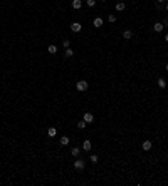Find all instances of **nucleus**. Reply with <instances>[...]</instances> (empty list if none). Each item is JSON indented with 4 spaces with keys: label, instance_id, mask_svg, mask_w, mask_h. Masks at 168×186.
<instances>
[{
    "label": "nucleus",
    "instance_id": "14",
    "mask_svg": "<svg viewBox=\"0 0 168 186\" xmlns=\"http://www.w3.org/2000/svg\"><path fill=\"white\" fill-rule=\"evenodd\" d=\"M64 55H66V57H72V55H74V51H72L71 47H67L66 52H64Z\"/></svg>",
    "mask_w": 168,
    "mask_h": 186
},
{
    "label": "nucleus",
    "instance_id": "10",
    "mask_svg": "<svg viewBox=\"0 0 168 186\" xmlns=\"http://www.w3.org/2000/svg\"><path fill=\"white\" fill-rule=\"evenodd\" d=\"M163 27H165V25H163L162 22H156L155 25H153V30H155V32H162V30H163Z\"/></svg>",
    "mask_w": 168,
    "mask_h": 186
},
{
    "label": "nucleus",
    "instance_id": "1",
    "mask_svg": "<svg viewBox=\"0 0 168 186\" xmlns=\"http://www.w3.org/2000/svg\"><path fill=\"white\" fill-rule=\"evenodd\" d=\"M88 87H89L88 81H77V84H76V89H77L79 92H84V91H88Z\"/></svg>",
    "mask_w": 168,
    "mask_h": 186
},
{
    "label": "nucleus",
    "instance_id": "5",
    "mask_svg": "<svg viewBox=\"0 0 168 186\" xmlns=\"http://www.w3.org/2000/svg\"><path fill=\"white\" fill-rule=\"evenodd\" d=\"M103 24H104V20H103L101 17H96V19L92 20V25H94V27H98V28H99V27H103Z\"/></svg>",
    "mask_w": 168,
    "mask_h": 186
},
{
    "label": "nucleus",
    "instance_id": "9",
    "mask_svg": "<svg viewBox=\"0 0 168 186\" xmlns=\"http://www.w3.org/2000/svg\"><path fill=\"white\" fill-rule=\"evenodd\" d=\"M47 136H49V138H56V136H57V129H56V127H49V129H47Z\"/></svg>",
    "mask_w": 168,
    "mask_h": 186
},
{
    "label": "nucleus",
    "instance_id": "17",
    "mask_svg": "<svg viewBox=\"0 0 168 186\" xmlns=\"http://www.w3.org/2000/svg\"><path fill=\"white\" fill-rule=\"evenodd\" d=\"M47 51H49V54H57V47L56 45H49Z\"/></svg>",
    "mask_w": 168,
    "mask_h": 186
},
{
    "label": "nucleus",
    "instance_id": "7",
    "mask_svg": "<svg viewBox=\"0 0 168 186\" xmlns=\"http://www.w3.org/2000/svg\"><path fill=\"white\" fill-rule=\"evenodd\" d=\"M151 148H153L151 141H145V142H143V144H141V149H143V151H150V149H151Z\"/></svg>",
    "mask_w": 168,
    "mask_h": 186
},
{
    "label": "nucleus",
    "instance_id": "24",
    "mask_svg": "<svg viewBox=\"0 0 168 186\" xmlns=\"http://www.w3.org/2000/svg\"><path fill=\"white\" fill-rule=\"evenodd\" d=\"M165 42H168V34H166V35H165Z\"/></svg>",
    "mask_w": 168,
    "mask_h": 186
},
{
    "label": "nucleus",
    "instance_id": "26",
    "mask_svg": "<svg viewBox=\"0 0 168 186\" xmlns=\"http://www.w3.org/2000/svg\"><path fill=\"white\" fill-rule=\"evenodd\" d=\"M156 2H158V3H163V2H165V0H156Z\"/></svg>",
    "mask_w": 168,
    "mask_h": 186
},
{
    "label": "nucleus",
    "instance_id": "15",
    "mask_svg": "<svg viewBox=\"0 0 168 186\" xmlns=\"http://www.w3.org/2000/svg\"><path fill=\"white\" fill-rule=\"evenodd\" d=\"M61 144L67 146V144H69V138H67V136H62V138H61Z\"/></svg>",
    "mask_w": 168,
    "mask_h": 186
},
{
    "label": "nucleus",
    "instance_id": "2",
    "mask_svg": "<svg viewBox=\"0 0 168 186\" xmlns=\"http://www.w3.org/2000/svg\"><path fill=\"white\" fill-rule=\"evenodd\" d=\"M84 166H86L84 159H76L74 161V168H76V169H84Z\"/></svg>",
    "mask_w": 168,
    "mask_h": 186
},
{
    "label": "nucleus",
    "instance_id": "4",
    "mask_svg": "<svg viewBox=\"0 0 168 186\" xmlns=\"http://www.w3.org/2000/svg\"><path fill=\"white\" fill-rule=\"evenodd\" d=\"M83 119L86 121V123H88V124H91V123H94V116H92V114L91 112H86L84 114V117H83Z\"/></svg>",
    "mask_w": 168,
    "mask_h": 186
},
{
    "label": "nucleus",
    "instance_id": "16",
    "mask_svg": "<svg viewBox=\"0 0 168 186\" xmlns=\"http://www.w3.org/2000/svg\"><path fill=\"white\" fill-rule=\"evenodd\" d=\"M86 126H88V123H86L84 119H83V121H79V123H77V127H79V129H84Z\"/></svg>",
    "mask_w": 168,
    "mask_h": 186
},
{
    "label": "nucleus",
    "instance_id": "18",
    "mask_svg": "<svg viewBox=\"0 0 168 186\" xmlns=\"http://www.w3.org/2000/svg\"><path fill=\"white\" fill-rule=\"evenodd\" d=\"M158 85H160L162 89H165V87H166V81H165V79H158Z\"/></svg>",
    "mask_w": 168,
    "mask_h": 186
},
{
    "label": "nucleus",
    "instance_id": "13",
    "mask_svg": "<svg viewBox=\"0 0 168 186\" xmlns=\"http://www.w3.org/2000/svg\"><path fill=\"white\" fill-rule=\"evenodd\" d=\"M79 153H81L79 148H71V154H72L74 158H77V156H79Z\"/></svg>",
    "mask_w": 168,
    "mask_h": 186
},
{
    "label": "nucleus",
    "instance_id": "22",
    "mask_svg": "<svg viewBox=\"0 0 168 186\" xmlns=\"http://www.w3.org/2000/svg\"><path fill=\"white\" fill-rule=\"evenodd\" d=\"M86 3H88L89 7H94L96 5V0H86Z\"/></svg>",
    "mask_w": 168,
    "mask_h": 186
},
{
    "label": "nucleus",
    "instance_id": "8",
    "mask_svg": "<svg viewBox=\"0 0 168 186\" xmlns=\"http://www.w3.org/2000/svg\"><path fill=\"white\" fill-rule=\"evenodd\" d=\"M83 7V0H72V9L74 10H79Z\"/></svg>",
    "mask_w": 168,
    "mask_h": 186
},
{
    "label": "nucleus",
    "instance_id": "28",
    "mask_svg": "<svg viewBox=\"0 0 168 186\" xmlns=\"http://www.w3.org/2000/svg\"><path fill=\"white\" fill-rule=\"evenodd\" d=\"M101 2H106V0H101Z\"/></svg>",
    "mask_w": 168,
    "mask_h": 186
},
{
    "label": "nucleus",
    "instance_id": "21",
    "mask_svg": "<svg viewBox=\"0 0 168 186\" xmlns=\"http://www.w3.org/2000/svg\"><path fill=\"white\" fill-rule=\"evenodd\" d=\"M62 45H64V47L67 49V47H71V42L67 40V39H64V40H62Z\"/></svg>",
    "mask_w": 168,
    "mask_h": 186
},
{
    "label": "nucleus",
    "instance_id": "12",
    "mask_svg": "<svg viewBox=\"0 0 168 186\" xmlns=\"http://www.w3.org/2000/svg\"><path fill=\"white\" fill-rule=\"evenodd\" d=\"M91 141H89V139H86V141H84V144H83V149H84V151H91Z\"/></svg>",
    "mask_w": 168,
    "mask_h": 186
},
{
    "label": "nucleus",
    "instance_id": "6",
    "mask_svg": "<svg viewBox=\"0 0 168 186\" xmlns=\"http://www.w3.org/2000/svg\"><path fill=\"white\" fill-rule=\"evenodd\" d=\"M131 37H133V32H131L130 28H126V30L123 32V39L124 40H131Z\"/></svg>",
    "mask_w": 168,
    "mask_h": 186
},
{
    "label": "nucleus",
    "instance_id": "19",
    "mask_svg": "<svg viewBox=\"0 0 168 186\" xmlns=\"http://www.w3.org/2000/svg\"><path fill=\"white\" fill-rule=\"evenodd\" d=\"M89 161H91V163H94V164H98V156H96V154H91Z\"/></svg>",
    "mask_w": 168,
    "mask_h": 186
},
{
    "label": "nucleus",
    "instance_id": "27",
    "mask_svg": "<svg viewBox=\"0 0 168 186\" xmlns=\"http://www.w3.org/2000/svg\"><path fill=\"white\" fill-rule=\"evenodd\" d=\"M165 69H166V70H168V64H166V66H165Z\"/></svg>",
    "mask_w": 168,
    "mask_h": 186
},
{
    "label": "nucleus",
    "instance_id": "20",
    "mask_svg": "<svg viewBox=\"0 0 168 186\" xmlns=\"http://www.w3.org/2000/svg\"><path fill=\"white\" fill-rule=\"evenodd\" d=\"M108 20H109V24H114V22H116V15H111V13H109Z\"/></svg>",
    "mask_w": 168,
    "mask_h": 186
},
{
    "label": "nucleus",
    "instance_id": "11",
    "mask_svg": "<svg viewBox=\"0 0 168 186\" xmlns=\"http://www.w3.org/2000/svg\"><path fill=\"white\" fill-rule=\"evenodd\" d=\"M124 9H126V3H124V2H118L116 3V10H118V12H123Z\"/></svg>",
    "mask_w": 168,
    "mask_h": 186
},
{
    "label": "nucleus",
    "instance_id": "3",
    "mask_svg": "<svg viewBox=\"0 0 168 186\" xmlns=\"http://www.w3.org/2000/svg\"><path fill=\"white\" fill-rule=\"evenodd\" d=\"M81 28H83V25H81L79 22H72L71 24V30L72 32H81Z\"/></svg>",
    "mask_w": 168,
    "mask_h": 186
},
{
    "label": "nucleus",
    "instance_id": "23",
    "mask_svg": "<svg viewBox=\"0 0 168 186\" xmlns=\"http://www.w3.org/2000/svg\"><path fill=\"white\" fill-rule=\"evenodd\" d=\"M162 24H163V25H165V27H166V25H168V19H165V20H163V22H162Z\"/></svg>",
    "mask_w": 168,
    "mask_h": 186
},
{
    "label": "nucleus",
    "instance_id": "25",
    "mask_svg": "<svg viewBox=\"0 0 168 186\" xmlns=\"http://www.w3.org/2000/svg\"><path fill=\"white\" fill-rule=\"evenodd\" d=\"M165 10H166V12H168V2H166V5H165Z\"/></svg>",
    "mask_w": 168,
    "mask_h": 186
}]
</instances>
